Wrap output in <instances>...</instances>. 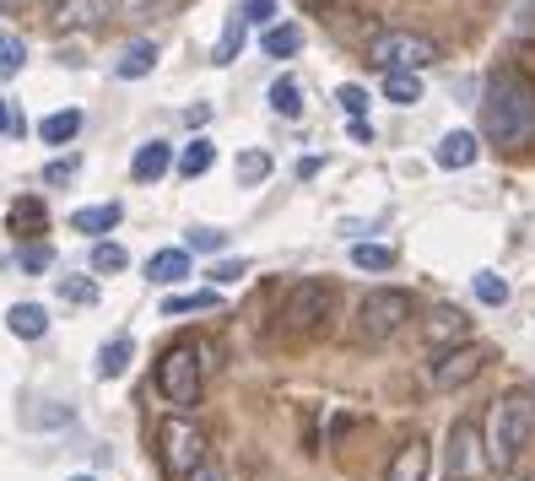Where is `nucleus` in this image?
<instances>
[{
    "label": "nucleus",
    "mask_w": 535,
    "mask_h": 481,
    "mask_svg": "<svg viewBox=\"0 0 535 481\" xmlns=\"http://www.w3.org/2000/svg\"><path fill=\"white\" fill-rule=\"evenodd\" d=\"M481 130L498 146L535 141V87L519 71H492L481 92Z\"/></svg>",
    "instance_id": "nucleus-1"
},
{
    "label": "nucleus",
    "mask_w": 535,
    "mask_h": 481,
    "mask_svg": "<svg viewBox=\"0 0 535 481\" xmlns=\"http://www.w3.org/2000/svg\"><path fill=\"white\" fill-rule=\"evenodd\" d=\"M535 433V406L530 395H503L492 400V417H487V465H514L525 454Z\"/></svg>",
    "instance_id": "nucleus-2"
},
{
    "label": "nucleus",
    "mask_w": 535,
    "mask_h": 481,
    "mask_svg": "<svg viewBox=\"0 0 535 481\" xmlns=\"http://www.w3.org/2000/svg\"><path fill=\"white\" fill-rule=\"evenodd\" d=\"M211 444H206V433H200V422L195 417H163L157 422V460H163V476L168 481H190L200 465L211 460L206 454Z\"/></svg>",
    "instance_id": "nucleus-3"
},
{
    "label": "nucleus",
    "mask_w": 535,
    "mask_h": 481,
    "mask_svg": "<svg viewBox=\"0 0 535 481\" xmlns=\"http://www.w3.org/2000/svg\"><path fill=\"white\" fill-rule=\"evenodd\" d=\"M206 346H195V341H179V346H168L163 357H157V395L168 400V406H179V411H190L200 406V384H206Z\"/></svg>",
    "instance_id": "nucleus-4"
},
{
    "label": "nucleus",
    "mask_w": 535,
    "mask_h": 481,
    "mask_svg": "<svg viewBox=\"0 0 535 481\" xmlns=\"http://www.w3.org/2000/svg\"><path fill=\"white\" fill-rule=\"evenodd\" d=\"M406 319H411V292L406 287H373L368 298L357 303V341L379 346V341L400 336Z\"/></svg>",
    "instance_id": "nucleus-5"
},
{
    "label": "nucleus",
    "mask_w": 535,
    "mask_h": 481,
    "mask_svg": "<svg viewBox=\"0 0 535 481\" xmlns=\"http://www.w3.org/2000/svg\"><path fill=\"white\" fill-rule=\"evenodd\" d=\"M368 60L379 65L384 76H390V71H417V76H422L427 65L438 60V44H433L427 33H411V28H384V33L368 44Z\"/></svg>",
    "instance_id": "nucleus-6"
},
{
    "label": "nucleus",
    "mask_w": 535,
    "mask_h": 481,
    "mask_svg": "<svg viewBox=\"0 0 535 481\" xmlns=\"http://www.w3.org/2000/svg\"><path fill=\"white\" fill-rule=\"evenodd\" d=\"M481 368H487V352L476 341H465V346H449V352H433L427 379H433V390H465Z\"/></svg>",
    "instance_id": "nucleus-7"
},
{
    "label": "nucleus",
    "mask_w": 535,
    "mask_h": 481,
    "mask_svg": "<svg viewBox=\"0 0 535 481\" xmlns=\"http://www.w3.org/2000/svg\"><path fill=\"white\" fill-rule=\"evenodd\" d=\"M330 309H336V292L325 282H298L282 303V325L287 330H319L330 319Z\"/></svg>",
    "instance_id": "nucleus-8"
},
{
    "label": "nucleus",
    "mask_w": 535,
    "mask_h": 481,
    "mask_svg": "<svg viewBox=\"0 0 535 481\" xmlns=\"http://www.w3.org/2000/svg\"><path fill=\"white\" fill-rule=\"evenodd\" d=\"M481 465H487V444H481L476 422H454V427H449V476L476 481Z\"/></svg>",
    "instance_id": "nucleus-9"
},
{
    "label": "nucleus",
    "mask_w": 535,
    "mask_h": 481,
    "mask_svg": "<svg viewBox=\"0 0 535 481\" xmlns=\"http://www.w3.org/2000/svg\"><path fill=\"white\" fill-rule=\"evenodd\" d=\"M465 330H471V319H465V309H454V303H438V309L422 319V336H427V346H433V352L465 346Z\"/></svg>",
    "instance_id": "nucleus-10"
},
{
    "label": "nucleus",
    "mask_w": 535,
    "mask_h": 481,
    "mask_svg": "<svg viewBox=\"0 0 535 481\" xmlns=\"http://www.w3.org/2000/svg\"><path fill=\"white\" fill-rule=\"evenodd\" d=\"M114 11V0H60L55 6V33H92L103 28Z\"/></svg>",
    "instance_id": "nucleus-11"
},
{
    "label": "nucleus",
    "mask_w": 535,
    "mask_h": 481,
    "mask_svg": "<svg viewBox=\"0 0 535 481\" xmlns=\"http://www.w3.org/2000/svg\"><path fill=\"white\" fill-rule=\"evenodd\" d=\"M6 233H17V238H28V244H38V233H49V206H44V195H22V200H11V211H6Z\"/></svg>",
    "instance_id": "nucleus-12"
},
{
    "label": "nucleus",
    "mask_w": 535,
    "mask_h": 481,
    "mask_svg": "<svg viewBox=\"0 0 535 481\" xmlns=\"http://www.w3.org/2000/svg\"><path fill=\"white\" fill-rule=\"evenodd\" d=\"M152 71H157V44H152V38H130V44L119 49L114 76H119V82H141V76H152Z\"/></svg>",
    "instance_id": "nucleus-13"
},
{
    "label": "nucleus",
    "mask_w": 535,
    "mask_h": 481,
    "mask_svg": "<svg viewBox=\"0 0 535 481\" xmlns=\"http://www.w3.org/2000/svg\"><path fill=\"white\" fill-rule=\"evenodd\" d=\"M427 444L422 438H406V444L395 449V460H390V471H384V481H427Z\"/></svg>",
    "instance_id": "nucleus-14"
},
{
    "label": "nucleus",
    "mask_w": 535,
    "mask_h": 481,
    "mask_svg": "<svg viewBox=\"0 0 535 481\" xmlns=\"http://www.w3.org/2000/svg\"><path fill=\"white\" fill-rule=\"evenodd\" d=\"M168 168H173V146L168 141H146L136 152V163H130V179H136V184H157Z\"/></svg>",
    "instance_id": "nucleus-15"
},
{
    "label": "nucleus",
    "mask_w": 535,
    "mask_h": 481,
    "mask_svg": "<svg viewBox=\"0 0 535 481\" xmlns=\"http://www.w3.org/2000/svg\"><path fill=\"white\" fill-rule=\"evenodd\" d=\"M184 276H190V249H157L146 260V282H157V287H173Z\"/></svg>",
    "instance_id": "nucleus-16"
},
{
    "label": "nucleus",
    "mask_w": 535,
    "mask_h": 481,
    "mask_svg": "<svg viewBox=\"0 0 535 481\" xmlns=\"http://www.w3.org/2000/svg\"><path fill=\"white\" fill-rule=\"evenodd\" d=\"M438 168H471L476 157H481V146H476V136L471 130H449L444 141H438Z\"/></svg>",
    "instance_id": "nucleus-17"
},
{
    "label": "nucleus",
    "mask_w": 535,
    "mask_h": 481,
    "mask_svg": "<svg viewBox=\"0 0 535 481\" xmlns=\"http://www.w3.org/2000/svg\"><path fill=\"white\" fill-rule=\"evenodd\" d=\"M76 136H82V109H55V114L38 119V141L44 146H65Z\"/></svg>",
    "instance_id": "nucleus-18"
},
{
    "label": "nucleus",
    "mask_w": 535,
    "mask_h": 481,
    "mask_svg": "<svg viewBox=\"0 0 535 481\" xmlns=\"http://www.w3.org/2000/svg\"><path fill=\"white\" fill-rule=\"evenodd\" d=\"M130 357H136V341H130V336L103 341V352H98V379H125V373H130Z\"/></svg>",
    "instance_id": "nucleus-19"
},
{
    "label": "nucleus",
    "mask_w": 535,
    "mask_h": 481,
    "mask_svg": "<svg viewBox=\"0 0 535 481\" xmlns=\"http://www.w3.org/2000/svg\"><path fill=\"white\" fill-rule=\"evenodd\" d=\"M6 325H11V336H22V341H38V336L49 330V314H44V303H11Z\"/></svg>",
    "instance_id": "nucleus-20"
},
{
    "label": "nucleus",
    "mask_w": 535,
    "mask_h": 481,
    "mask_svg": "<svg viewBox=\"0 0 535 481\" xmlns=\"http://www.w3.org/2000/svg\"><path fill=\"white\" fill-rule=\"evenodd\" d=\"M260 49H265L271 60H292V55L303 49V28H292V22H276V28H265Z\"/></svg>",
    "instance_id": "nucleus-21"
},
{
    "label": "nucleus",
    "mask_w": 535,
    "mask_h": 481,
    "mask_svg": "<svg viewBox=\"0 0 535 481\" xmlns=\"http://www.w3.org/2000/svg\"><path fill=\"white\" fill-rule=\"evenodd\" d=\"M119 217H125L119 206H82V211L71 217V227H76V233H87V238H98V233H114Z\"/></svg>",
    "instance_id": "nucleus-22"
},
{
    "label": "nucleus",
    "mask_w": 535,
    "mask_h": 481,
    "mask_svg": "<svg viewBox=\"0 0 535 481\" xmlns=\"http://www.w3.org/2000/svg\"><path fill=\"white\" fill-rule=\"evenodd\" d=\"M244 33H249L244 11H233V17H227V28H222V38H217V49H211V65H233L238 49H244Z\"/></svg>",
    "instance_id": "nucleus-23"
},
{
    "label": "nucleus",
    "mask_w": 535,
    "mask_h": 481,
    "mask_svg": "<svg viewBox=\"0 0 535 481\" xmlns=\"http://www.w3.org/2000/svg\"><path fill=\"white\" fill-rule=\"evenodd\" d=\"M271 109L282 114V119H298V114H303V87H298V76H276V82H271Z\"/></svg>",
    "instance_id": "nucleus-24"
},
{
    "label": "nucleus",
    "mask_w": 535,
    "mask_h": 481,
    "mask_svg": "<svg viewBox=\"0 0 535 481\" xmlns=\"http://www.w3.org/2000/svg\"><path fill=\"white\" fill-rule=\"evenodd\" d=\"M211 163H217V146H211L206 136H195V141L179 152V173H184V179H200V173H206Z\"/></svg>",
    "instance_id": "nucleus-25"
},
{
    "label": "nucleus",
    "mask_w": 535,
    "mask_h": 481,
    "mask_svg": "<svg viewBox=\"0 0 535 481\" xmlns=\"http://www.w3.org/2000/svg\"><path fill=\"white\" fill-rule=\"evenodd\" d=\"M22 65H28V44H22L11 28H0V82H11Z\"/></svg>",
    "instance_id": "nucleus-26"
},
{
    "label": "nucleus",
    "mask_w": 535,
    "mask_h": 481,
    "mask_svg": "<svg viewBox=\"0 0 535 481\" xmlns=\"http://www.w3.org/2000/svg\"><path fill=\"white\" fill-rule=\"evenodd\" d=\"M384 98L400 103V109H406V103H417L422 98V76L417 71H390V76H384Z\"/></svg>",
    "instance_id": "nucleus-27"
},
{
    "label": "nucleus",
    "mask_w": 535,
    "mask_h": 481,
    "mask_svg": "<svg viewBox=\"0 0 535 481\" xmlns=\"http://www.w3.org/2000/svg\"><path fill=\"white\" fill-rule=\"evenodd\" d=\"M200 309H217V292H168L163 298V314H200Z\"/></svg>",
    "instance_id": "nucleus-28"
},
{
    "label": "nucleus",
    "mask_w": 535,
    "mask_h": 481,
    "mask_svg": "<svg viewBox=\"0 0 535 481\" xmlns=\"http://www.w3.org/2000/svg\"><path fill=\"white\" fill-rule=\"evenodd\" d=\"M471 287H476V298L487 303V309H503V303H508V282H503L498 271H476Z\"/></svg>",
    "instance_id": "nucleus-29"
},
{
    "label": "nucleus",
    "mask_w": 535,
    "mask_h": 481,
    "mask_svg": "<svg viewBox=\"0 0 535 481\" xmlns=\"http://www.w3.org/2000/svg\"><path fill=\"white\" fill-rule=\"evenodd\" d=\"M352 265H357V271H390V265H395V249H390V244H357V249H352Z\"/></svg>",
    "instance_id": "nucleus-30"
},
{
    "label": "nucleus",
    "mask_w": 535,
    "mask_h": 481,
    "mask_svg": "<svg viewBox=\"0 0 535 481\" xmlns=\"http://www.w3.org/2000/svg\"><path fill=\"white\" fill-rule=\"evenodd\" d=\"M184 249H190V255H222V249H227V233H222V227H190Z\"/></svg>",
    "instance_id": "nucleus-31"
},
{
    "label": "nucleus",
    "mask_w": 535,
    "mask_h": 481,
    "mask_svg": "<svg viewBox=\"0 0 535 481\" xmlns=\"http://www.w3.org/2000/svg\"><path fill=\"white\" fill-rule=\"evenodd\" d=\"M271 179V152H244L238 157V184H260Z\"/></svg>",
    "instance_id": "nucleus-32"
},
{
    "label": "nucleus",
    "mask_w": 535,
    "mask_h": 481,
    "mask_svg": "<svg viewBox=\"0 0 535 481\" xmlns=\"http://www.w3.org/2000/svg\"><path fill=\"white\" fill-rule=\"evenodd\" d=\"M125 265H130V255L119 244H98V249H92V271H98V276H114V271H125Z\"/></svg>",
    "instance_id": "nucleus-33"
},
{
    "label": "nucleus",
    "mask_w": 535,
    "mask_h": 481,
    "mask_svg": "<svg viewBox=\"0 0 535 481\" xmlns=\"http://www.w3.org/2000/svg\"><path fill=\"white\" fill-rule=\"evenodd\" d=\"M60 298H65V303H87V309H92V303H98V282H87V276H65V282H60Z\"/></svg>",
    "instance_id": "nucleus-34"
},
{
    "label": "nucleus",
    "mask_w": 535,
    "mask_h": 481,
    "mask_svg": "<svg viewBox=\"0 0 535 481\" xmlns=\"http://www.w3.org/2000/svg\"><path fill=\"white\" fill-rule=\"evenodd\" d=\"M17 265H22V271H49V265H55V249H49V244H22L17 249Z\"/></svg>",
    "instance_id": "nucleus-35"
},
{
    "label": "nucleus",
    "mask_w": 535,
    "mask_h": 481,
    "mask_svg": "<svg viewBox=\"0 0 535 481\" xmlns=\"http://www.w3.org/2000/svg\"><path fill=\"white\" fill-rule=\"evenodd\" d=\"M336 103L346 109V119H363V114H368V92L357 87V82H346V87L336 92Z\"/></svg>",
    "instance_id": "nucleus-36"
},
{
    "label": "nucleus",
    "mask_w": 535,
    "mask_h": 481,
    "mask_svg": "<svg viewBox=\"0 0 535 481\" xmlns=\"http://www.w3.org/2000/svg\"><path fill=\"white\" fill-rule=\"evenodd\" d=\"M249 276V265L244 260H222V265H211V282L217 287H233V282H244Z\"/></svg>",
    "instance_id": "nucleus-37"
},
{
    "label": "nucleus",
    "mask_w": 535,
    "mask_h": 481,
    "mask_svg": "<svg viewBox=\"0 0 535 481\" xmlns=\"http://www.w3.org/2000/svg\"><path fill=\"white\" fill-rule=\"evenodd\" d=\"M119 6H125V17H163L168 0H119Z\"/></svg>",
    "instance_id": "nucleus-38"
},
{
    "label": "nucleus",
    "mask_w": 535,
    "mask_h": 481,
    "mask_svg": "<svg viewBox=\"0 0 535 481\" xmlns=\"http://www.w3.org/2000/svg\"><path fill=\"white\" fill-rule=\"evenodd\" d=\"M76 168H82L76 157H60V163H49V168H44V184H65V179H76Z\"/></svg>",
    "instance_id": "nucleus-39"
},
{
    "label": "nucleus",
    "mask_w": 535,
    "mask_h": 481,
    "mask_svg": "<svg viewBox=\"0 0 535 481\" xmlns=\"http://www.w3.org/2000/svg\"><path fill=\"white\" fill-rule=\"evenodd\" d=\"M238 11H244V22H271L276 17V0H244Z\"/></svg>",
    "instance_id": "nucleus-40"
},
{
    "label": "nucleus",
    "mask_w": 535,
    "mask_h": 481,
    "mask_svg": "<svg viewBox=\"0 0 535 481\" xmlns=\"http://www.w3.org/2000/svg\"><path fill=\"white\" fill-rule=\"evenodd\" d=\"M11 130H17V114H11V103L0 98V136H11Z\"/></svg>",
    "instance_id": "nucleus-41"
},
{
    "label": "nucleus",
    "mask_w": 535,
    "mask_h": 481,
    "mask_svg": "<svg viewBox=\"0 0 535 481\" xmlns=\"http://www.w3.org/2000/svg\"><path fill=\"white\" fill-rule=\"evenodd\" d=\"M190 481H222V465H217V460H206V465H200V471H195Z\"/></svg>",
    "instance_id": "nucleus-42"
},
{
    "label": "nucleus",
    "mask_w": 535,
    "mask_h": 481,
    "mask_svg": "<svg viewBox=\"0 0 535 481\" xmlns=\"http://www.w3.org/2000/svg\"><path fill=\"white\" fill-rule=\"evenodd\" d=\"M352 141H373V125H368V119H352Z\"/></svg>",
    "instance_id": "nucleus-43"
},
{
    "label": "nucleus",
    "mask_w": 535,
    "mask_h": 481,
    "mask_svg": "<svg viewBox=\"0 0 535 481\" xmlns=\"http://www.w3.org/2000/svg\"><path fill=\"white\" fill-rule=\"evenodd\" d=\"M503 481H525V476H503Z\"/></svg>",
    "instance_id": "nucleus-44"
},
{
    "label": "nucleus",
    "mask_w": 535,
    "mask_h": 481,
    "mask_svg": "<svg viewBox=\"0 0 535 481\" xmlns=\"http://www.w3.org/2000/svg\"><path fill=\"white\" fill-rule=\"evenodd\" d=\"M444 481H465V476H444Z\"/></svg>",
    "instance_id": "nucleus-45"
},
{
    "label": "nucleus",
    "mask_w": 535,
    "mask_h": 481,
    "mask_svg": "<svg viewBox=\"0 0 535 481\" xmlns=\"http://www.w3.org/2000/svg\"><path fill=\"white\" fill-rule=\"evenodd\" d=\"M71 481H92V476H71Z\"/></svg>",
    "instance_id": "nucleus-46"
},
{
    "label": "nucleus",
    "mask_w": 535,
    "mask_h": 481,
    "mask_svg": "<svg viewBox=\"0 0 535 481\" xmlns=\"http://www.w3.org/2000/svg\"><path fill=\"white\" fill-rule=\"evenodd\" d=\"M530 406H535V390H530Z\"/></svg>",
    "instance_id": "nucleus-47"
},
{
    "label": "nucleus",
    "mask_w": 535,
    "mask_h": 481,
    "mask_svg": "<svg viewBox=\"0 0 535 481\" xmlns=\"http://www.w3.org/2000/svg\"><path fill=\"white\" fill-rule=\"evenodd\" d=\"M0 6H11V0H0Z\"/></svg>",
    "instance_id": "nucleus-48"
}]
</instances>
